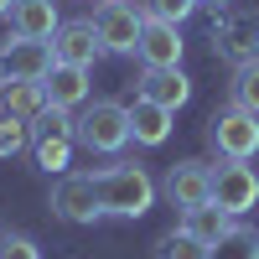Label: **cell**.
Segmentation results:
<instances>
[{
  "label": "cell",
  "instance_id": "cell-1",
  "mask_svg": "<svg viewBox=\"0 0 259 259\" xmlns=\"http://www.w3.org/2000/svg\"><path fill=\"white\" fill-rule=\"evenodd\" d=\"M94 187H99V207L114 218H140L156 202V182L145 177V166H104Z\"/></svg>",
  "mask_w": 259,
  "mask_h": 259
},
{
  "label": "cell",
  "instance_id": "cell-2",
  "mask_svg": "<svg viewBox=\"0 0 259 259\" xmlns=\"http://www.w3.org/2000/svg\"><path fill=\"white\" fill-rule=\"evenodd\" d=\"M73 140L94 156H114V150L130 145V104H114V99H94L89 109L78 114L73 124Z\"/></svg>",
  "mask_w": 259,
  "mask_h": 259
},
{
  "label": "cell",
  "instance_id": "cell-3",
  "mask_svg": "<svg viewBox=\"0 0 259 259\" xmlns=\"http://www.w3.org/2000/svg\"><path fill=\"white\" fill-rule=\"evenodd\" d=\"M207 140L223 161H254L259 156V114L228 104V109H218L207 119Z\"/></svg>",
  "mask_w": 259,
  "mask_h": 259
},
{
  "label": "cell",
  "instance_id": "cell-4",
  "mask_svg": "<svg viewBox=\"0 0 259 259\" xmlns=\"http://www.w3.org/2000/svg\"><path fill=\"white\" fill-rule=\"evenodd\" d=\"M52 41L41 36H11L0 41V83H41L52 73Z\"/></svg>",
  "mask_w": 259,
  "mask_h": 259
},
{
  "label": "cell",
  "instance_id": "cell-5",
  "mask_svg": "<svg viewBox=\"0 0 259 259\" xmlns=\"http://www.w3.org/2000/svg\"><path fill=\"white\" fill-rule=\"evenodd\" d=\"M212 202H218L228 218H244L259 202V171L249 161H223L212 166Z\"/></svg>",
  "mask_w": 259,
  "mask_h": 259
},
{
  "label": "cell",
  "instance_id": "cell-6",
  "mask_svg": "<svg viewBox=\"0 0 259 259\" xmlns=\"http://www.w3.org/2000/svg\"><path fill=\"white\" fill-rule=\"evenodd\" d=\"M212 47H218L233 68L239 62H254L259 57V11H228L212 21Z\"/></svg>",
  "mask_w": 259,
  "mask_h": 259
},
{
  "label": "cell",
  "instance_id": "cell-7",
  "mask_svg": "<svg viewBox=\"0 0 259 259\" xmlns=\"http://www.w3.org/2000/svg\"><path fill=\"white\" fill-rule=\"evenodd\" d=\"M94 31L104 41V52H135V41L145 31V11H135L130 0H99Z\"/></svg>",
  "mask_w": 259,
  "mask_h": 259
},
{
  "label": "cell",
  "instance_id": "cell-8",
  "mask_svg": "<svg viewBox=\"0 0 259 259\" xmlns=\"http://www.w3.org/2000/svg\"><path fill=\"white\" fill-rule=\"evenodd\" d=\"M161 192L171 207H202V202H212V166L207 161H177L166 171Z\"/></svg>",
  "mask_w": 259,
  "mask_h": 259
},
{
  "label": "cell",
  "instance_id": "cell-9",
  "mask_svg": "<svg viewBox=\"0 0 259 259\" xmlns=\"http://www.w3.org/2000/svg\"><path fill=\"white\" fill-rule=\"evenodd\" d=\"M52 212L62 223H94L99 218V187H94V177H62L57 187H52Z\"/></svg>",
  "mask_w": 259,
  "mask_h": 259
},
{
  "label": "cell",
  "instance_id": "cell-10",
  "mask_svg": "<svg viewBox=\"0 0 259 259\" xmlns=\"http://www.w3.org/2000/svg\"><path fill=\"white\" fill-rule=\"evenodd\" d=\"M104 52V41L94 31V21H62L52 31V57L57 62H73V68H94Z\"/></svg>",
  "mask_w": 259,
  "mask_h": 259
},
{
  "label": "cell",
  "instance_id": "cell-11",
  "mask_svg": "<svg viewBox=\"0 0 259 259\" xmlns=\"http://www.w3.org/2000/svg\"><path fill=\"white\" fill-rule=\"evenodd\" d=\"M182 26H171V21H150L145 16V31L135 41V57L145 62V68H177L182 62Z\"/></svg>",
  "mask_w": 259,
  "mask_h": 259
},
{
  "label": "cell",
  "instance_id": "cell-12",
  "mask_svg": "<svg viewBox=\"0 0 259 259\" xmlns=\"http://www.w3.org/2000/svg\"><path fill=\"white\" fill-rule=\"evenodd\" d=\"M140 99H150V104H161V109L177 114L182 104L192 99V83H187L182 68H145L140 73Z\"/></svg>",
  "mask_w": 259,
  "mask_h": 259
},
{
  "label": "cell",
  "instance_id": "cell-13",
  "mask_svg": "<svg viewBox=\"0 0 259 259\" xmlns=\"http://www.w3.org/2000/svg\"><path fill=\"white\" fill-rule=\"evenodd\" d=\"M6 21H11L16 36H41V41H52V31L62 26L57 21V0H11Z\"/></svg>",
  "mask_w": 259,
  "mask_h": 259
},
{
  "label": "cell",
  "instance_id": "cell-14",
  "mask_svg": "<svg viewBox=\"0 0 259 259\" xmlns=\"http://www.w3.org/2000/svg\"><path fill=\"white\" fill-rule=\"evenodd\" d=\"M52 109H78L89 99V68H73V62H52V73L41 78Z\"/></svg>",
  "mask_w": 259,
  "mask_h": 259
},
{
  "label": "cell",
  "instance_id": "cell-15",
  "mask_svg": "<svg viewBox=\"0 0 259 259\" xmlns=\"http://www.w3.org/2000/svg\"><path fill=\"white\" fill-rule=\"evenodd\" d=\"M130 140L135 145H166L171 140V109H161L150 99H135L130 104Z\"/></svg>",
  "mask_w": 259,
  "mask_h": 259
},
{
  "label": "cell",
  "instance_id": "cell-16",
  "mask_svg": "<svg viewBox=\"0 0 259 259\" xmlns=\"http://www.w3.org/2000/svg\"><path fill=\"white\" fill-rule=\"evenodd\" d=\"M233 228V218H228V212L218 207V202H202V207H182V233H187V239H197V244H218L223 239V233Z\"/></svg>",
  "mask_w": 259,
  "mask_h": 259
},
{
  "label": "cell",
  "instance_id": "cell-17",
  "mask_svg": "<svg viewBox=\"0 0 259 259\" xmlns=\"http://www.w3.org/2000/svg\"><path fill=\"white\" fill-rule=\"evenodd\" d=\"M47 109V89L41 83H0V114H16V119H36Z\"/></svg>",
  "mask_w": 259,
  "mask_h": 259
},
{
  "label": "cell",
  "instance_id": "cell-18",
  "mask_svg": "<svg viewBox=\"0 0 259 259\" xmlns=\"http://www.w3.org/2000/svg\"><path fill=\"white\" fill-rule=\"evenodd\" d=\"M228 104H233V109H249V114H259V57H254V62H239V68H233Z\"/></svg>",
  "mask_w": 259,
  "mask_h": 259
},
{
  "label": "cell",
  "instance_id": "cell-19",
  "mask_svg": "<svg viewBox=\"0 0 259 259\" xmlns=\"http://www.w3.org/2000/svg\"><path fill=\"white\" fill-rule=\"evenodd\" d=\"M207 259H259V233L244 228V223H233L223 239L207 249Z\"/></svg>",
  "mask_w": 259,
  "mask_h": 259
},
{
  "label": "cell",
  "instance_id": "cell-20",
  "mask_svg": "<svg viewBox=\"0 0 259 259\" xmlns=\"http://www.w3.org/2000/svg\"><path fill=\"white\" fill-rule=\"evenodd\" d=\"M73 145H78L73 135H36V140H31V156H36L41 171H68Z\"/></svg>",
  "mask_w": 259,
  "mask_h": 259
},
{
  "label": "cell",
  "instance_id": "cell-21",
  "mask_svg": "<svg viewBox=\"0 0 259 259\" xmlns=\"http://www.w3.org/2000/svg\"><path fill=\"white\" fill-rule=\"evenodd\" d=\"M156 259H207V244L187 239V233L177 228V233H166V239L156 244Z\"/></svg>",
  "mask_w": 259,
  "mask_h": 259
},
{
  "label": "cell",
  "instance_id": "cell-22",
  "mask_svg": "<svg viewBox=\"0 0 259 259\" xmlns=\"http://www.w3.org/2000/svg\"><path fill=\"white\" fill-rule=\"evenodd\" d=\"M21 145H31V130H26V119H16V114H0V161H11Z\"/></svg>",
  "mask_w": 259,
  "mask_h": 259
},
{
  "label": "cell",
  "instance_id": "cell-23",
  "mask_svg": "<svg viewBox=\"0 0 259 259\" xmlns=\"http://www.w3.org/2000/svg\"><path fill=\"white\" fill-rule=\"evenodd\" d=\"M140 11H145L150 21H171V26H182V21L197 11V0H145Z\"/></svg>",
  "mask_w": 259,
  "mask_h": 259
},
{
  "label": "cell",
  "instance_id": "cell-24",
  "mask_svg": "<svg viewBox=\"0 0 259 259\" xmlns=\"http://www.w3.org/2000/svg\"><path fill=\"white\" fill-rule=\"evenodd\" d=\"M0 259H41V249L26 233H6V239H0Z\"/></svg>",
  "mask_w": 259,
  "mask_h": 259
},
{
  "label": "cell",
  "instance_id": "cell-25",
  "mask_svg": "<svg viewBox=\"0 0 259 259\" xmlns=\"http://www.w3.org/2000/svg\"><path fill=\"white\" fill-rule=\"evenodd\" d=\"M197 6H218V11H223V6H233V0H197Z\"/></svg>",
  "mask_w": 259,
  "mask_h": 259
},
{
  "label": "cell",
  "instance_id": "cell-26",
  "mask_svg": "<svg viewBox=\"0 0 259 259\" xmlns=\"http://www.w3.org/2000/svg\"><path fill=\"white\" fill-rule=\"evenodd\" d=\"M6 11H11V0H0V16H6Z\"/></svg>",
  "mask_w": 259,
  "mask_h": 259
}]
</instances>
